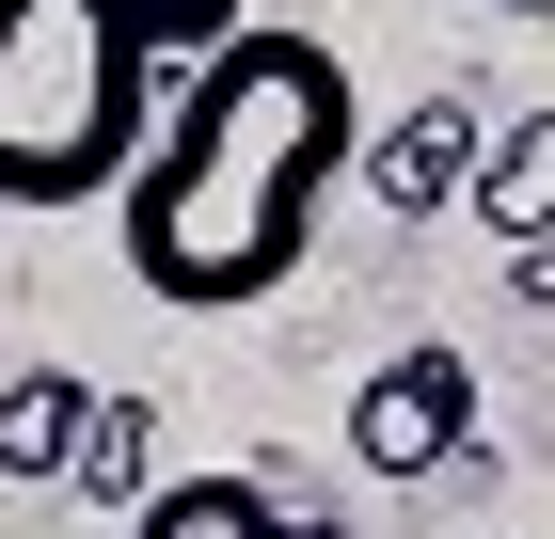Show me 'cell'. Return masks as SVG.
Masks as SVG:
<instances>
[{
	"label": "cell",
	"instance_id": "6da1fadb",
	"mask_svg": "<svg viewBox=\"0 0 555 539\" xmlns=\"http://www.w3.org/2000/svg\"><path fill=\"white\" fill-rule=\"evenodd\" d=\"M349 143H365V95L318 33L286 16H238L222 48H191L143 127V159L112 175V254L128 286L175 318H238L318 254V207L349 191Z\"/></svg>",
	"mask_w": 555,
	"mask_h": 539
},
{
	"label": "cell",
	"instance_id": "7a4b0ae2",
	"mask_svg": "<svg viewBox=\"0 0 555 539\" xmlns=\"http://www.w3.org/2000/svg\"><path fill=\"white\" fill-rule=\"evenodd\" d=\"M255 0H0V207H112L175 64Z\"/></svg>",
	"mask_w": 555,
	"mask_h": 539
},
{
	"label": "cell",
	"instance_id": "3957f363",
	"mask_svg": "<svg viewBox=\"0 0 555 539\" xmlns=\"http://www.w3.org/2000/svg\"><path fill=\"white\" fill-rule=\"evenodd\" d=\"M476 445V365L428 333V349H397V365L349 381V460L382 476V492H413V476H444V460Z\"/></svg>",
	"mask_w": 555,
	"mask_h": 539
},
{
	"label": "cell",
	"instance_id": "277c9868",
	"mask_svg": "<svg viewBox=\"0 0 555 539\" xmlns=\"http://www.w3.org/2000/svg\"><path fill=\"white\" fill-rule=\"evenodd\" d=\"M128 539H365L349 508H318L286 460H222V476H175L128 508Z\"/></svg>",
	"mask_w": 555,
	"mask_h": 539
},
{
	"label": "cell",
	"instance_id": "5b68a950",
	"mask_svg": "<svg viewBox=\"0 0 555 539\" xmlns=\"http://www.w3.org/2000/svg\"><path fill=\"white\" fill-rule=\"evenodd\" d=\"M476 95H428V112H397L382 143H349V175H365V191H382L397 222H428V207H461V159H476Z\"/></svg>",
	"mask_w": 555,
	"mask_h": 539
},
{
	"label": "cell",
	"instance_id": "8992f818",
	"mask_svg": "<svg viewBox=\"0 0 555 539\" xmlns=\"http://www.w3.org/2000/svg\"><path fill=\"white\" fill-rule=\"evenodd\" d=\"M461 207H476V239H555V112H492L476 127V159H461Z\"/></svg>",
	"mask_w": 555,
	"mask_h": 539
},
{
	"label": "cell",
	"instance_id": "52a82bcc",
	"mask_svg": "<svg viewBox=\"0 0 555 539\" xmlns=\"http://www.w3.org/2000/svg\"><path fill=\"white\" fill-rule=\"evenodd\" d=\"M80 397H95V381H64V365H16V381H0V476H16V492H64Z\"/></svg>",
	"mask_w": 555,
	"mask_h": 539
},
{
	"label": "cell",
	"instance_id": "ba28073f",
	"mask_svg": "<svg viewBox=\"0 0 555 539\" xmlns=\"http://www.w3.org/2000/svg\"><path fill=\"white\" fill-rule=\"evenodd\" d=\"M143 460H159V397H80L64 492H80V508H143Z\"/></svg>",
	"mask_w": 555,
	"mask_h": 539
},
{
	"label": "cell",
	"instance_id": "9c48e42d",
	"mask_svg": "<svg viewBox=\"0 0 555 539\" xmlns=\"http://www.w3.org/2000/svg\"><path fill=\"white\" fill-rule=\"evenodd\" d=\"M492 16H555V0H492Z\"/></svg>",
	"mask_w": 555,
	"mask_h": 539
}]
</instances>
